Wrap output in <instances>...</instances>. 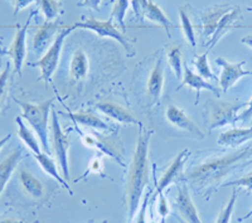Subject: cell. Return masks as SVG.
I'll return each mask as SVG.
<instances>
[{
  "label": "cell",
  "instance_id": "cell-1",
  "mask_svg": "<svg viewBox=\"0 0 252 223\" xmlns=\"http://www.w3.org/2000/svg\"><path fill=\"white\" fill-rule=\"evenodd\" d=\"M152 131L145 130L139 124V134L136 148L130 164L127 180H126V211L127 223H132L138 212L140 199L143 197L144 188L149 179V144Z\"/></svg>",
  "mask_w": 252,
  "mask_h": 223
},
{
  "label": "cell",
  "instance_id": "cell-2",
  "mask_svg": "<svg viewBox=\"0 0 252 223\" xmlns=\"http://www.w3.org/2000/svg\"><path fill=\"white\" fill-rule=\"evenodd\" d=\"M252 155V146L223 157L215 158L201 165L193 168L186 179L199 192L212 194L226 177L242 164L247 163Z\"/></svg>",
  "mask_w": 252,
  "mask_h": 223
},
{
  "label": "cell",
  "instance_id": "cell-3",
  "mask_svg": "<svg viewBox=\"0 0 252 223\" xmlns=\"http://www.w3.org/2000/svg\"><path fill=\"white\" fill-rule=\"evenodd\" d=\"M15 102L22 109V118L28 121L29 125L33 127L34 132L37 134L39 143L42 144V148H43V152L49 155L51 154V146H49L48 136V118L55 100L49 98V100L39 103H29L19 100H15Z\"/></svg>",
  "mask_w": 252,
  "mask_h": 223
},
{
  "label": "cell",
  "instance_id": "cell-4",
  "mask_svg": "<svg viewBox=\"0 0 252 223\" xmlns=\"http://www.w3.org/2000/svg\"><path fill=\"white\" fill-rule=\"evenodd\" d=\"M69 27H71L72 31H75V29H89V31L94 32L101 38H111V39H115L124 47L127 57H134L136 55V49L132 44V40L126 37L125 32L116 28L112 24L111 19L98 20L92 17H82L80 22H76L75 24H72Z\"/></svg>",
  "mask_w": 252,
  "mask_h": 223
},
{
  "label": "cell",
  "instance_id": "cell-5",
  "mask_svg": "<svg viewBox=\"0 0 252 223\" xmlns=\"http://www.w3.org/2000/svg\"><path fill=\"white\" fill-rule=\"evenodd\" d=\"M244 107H247V103L235 101H207L204 111L209 124V131L228 124H235L238 121V111Z\"/></svg>",
  "mask_w": 252,
  "mask_h": 223
},
{
  "label": "cell",
  "instance_id": "cell-6",
  "mask_svg": "<svg viewBox=\"0 0 252 223\" xmlns=\"http://www.w3.org/2000/svg\"><path fill=\"white\" fill-rule=\"evenodd\" d=\"M72 29L69 26H62V29L60 31L56 38L53 39V43L51 44L44 56L39 61L34 63H29L31 67H39L40 69V77L39 80L43 81L46 85H48L52 81V76L56 72L61 58V52H62L63 43L66 38L72 33Z\"/></svg>",
  "mask_w": 252,
  "mask_h": 223
},
{
  "label": "cell",
  "instance_id": "cell-7",
  "mask_svg": "<svg viewBox=\"0 0 252 223\" xmlns=\"http://www.w3.org/2000/svg\"><path fill=\"white\" fill-rule=\"evenodd\" d=\"M52 148L56 154L60 168L63 173L64 179L68 182L69 180V169H68V149H69V140L67 134L61 127L60 120H58L57 111L52 112Z\"/></svg>",
  "mask_w": 252,
  "mask_h": 223
},
{
  "label": "cell",
  "instance_id": "cell-8",
  "mask_svg": "<svg viewBox=\"0 0 252 223\" xmlns=\"http://www.w3.org/2000/svg\"><path fill=\"white\" fill-rule=\"evenodd\" d=\"M35 13H32L23 26H17V32L13 38L12 44L4 52V55H8L14 64V69L19 76H22V68H23L24 61L27 56V32H28L29 24L32 18L34 17Z\"/></svg>",
  "mask_w": 252,
  "mask_h": 223
},
{
  "label": "cell",
  "instance_id": "cell-9",
  "mask_svg": "<svg viewBox=\"0 0 252 223\" xmlns=\"http://www.w3.org/2000/svg\"><path fill=\"white\" fill-rule=\"evenodd\" d=\"M83 144L92 148H97L102 154H106L109 157L114 158L120 165H123V146H121L120 140L116 139L114 135L110 136H103L98 132H92V134H86L82 137Z\"/></svg>",
  "mask_w": 252,
  "mask_h": 223
},
{
  "label": "cell",
  "instance_id": "cell-10",
  "mask_svg": "<svg viewBox=\"0 0 252 223\" xmlns=\"http://www.w3.org/2000/svg\"><path fill=\"white\" fill-rule=\"evenodd\" d=\"M216 63L222 66V68H223L220 78V90L223 92L228 91L241 77H244V76H252V71H245L242 68L245 63H246L245 61H241V62L237 63H231L224 60V58L218 57L216 60Z\"/></svg>",
  "mask_w": 252,
  "mask_h": 223
},
{
  "label": "cell",
  "instance_id": "cell-11",
  "mask_svg": "<svg viewBox=\"0 0 252 223\" xmlns=\"http://www.w3.org/2000/svg\"><path fill=\"white\" fill-rule=\"evenodd\" d=\"M165 118L170 125L189 132L197 139H203L204 137V132H202V130L193 123L192 119L189 118L186 111L182 110L181 107H178L175 105H168L165 111Z\"/></svg>",
  "mask_w": 252,
  "mask_h": 223
},
{
  "label": "cell",
  "instance_id": "cell-12",
  "mask_svg": "<svg viewBox=\"0 0 252 223\" xmlns=\"http://www.w3.org/2000/svg\"><path fill=\"white\" fill-rule=\"evenodd\" d=\"M61 29H62V24H60L58 22L56 23L44 22V24L38 27L33 34V39H32V51L34 52V55L39 56L42 53H46L47 49L53 43L52 42L53 37L60 33Z\"/></svg>",
  "mask_w": 252,
  "mask_h": 223
},
{
  "label": "cell",
  "instance_id": "cell-13",
  "mask_svg": "<svg viewBox=\"0 0 252 223\" xmlns=\"http://www.w3.org/2000/svg\"><path fill=\"white\" fill-rule=\"evenodd\" d=\"M175 208L178 215L181 216L184 223H203L198 215V211L193 203L192 197L189 194L188 187L184 186L178 188V194L175 198Z\"/></svg>",
  "mask_w": 252,
  "mask_h": 223
},
{
  "label": "cell",
  "instance_id": "cell-14",
  "mask_svg": "<svg viewBox=\"0 0 252 223\" xmlns=\"http://www.w3.org/2000/svg\"><path fill=\"white\" fill-rule=\"evenodd\" d=\"M189 157V150H183L177 157L174 158L170 163V165L166 168L164 172L163 177L159 179L157 186V194H161L164 192V189H166L172 183H174L178 178L181 177L183 173L184 163H186L187 158Z\"/></svg>",
  "mask_w": 252,
  "mask_h": 223
},
{
  "label": "cell",
  "instance_id": "cell-15",
  "mask_svg": "<svg viewBox=\"0 0 252 223\" xmlns=\"http://www.w3.org/2000/svg\"><path fill=\"white\" fill-rule=\"evenodd\" d=\"M164 85V67H163V57L159 56L155 61L154 66L149 73V77L146 81V94L150 98L152 103H157L161 96Z\"/></svg>",
  "mask_w": 252,
  "mask_h": 223
},
{
  "label": "cell",
  "instance_id": "cell-16",
  "mask_svg": "<svg viewBox=\"0 0 252 223\" xmlns=\"http://www.w3.org/2000/svg\"><path fill=\"white\" fill-rule=\"evenodd\" d=\"M231 6L228 4H220V5L211 6V8L206 9L202 13V24H203V35L208 42L212 35L215 34L216 29H217L218 23H220V18L223 17L227 12L231 10Z\"/></svg>",
  "mask_w": 252,
  "mask_h": 223
},
{
  "label": "cell",
  "instance_id": "cell-17",
  "mask_svg": "<svg viewBox=\"0 0 252 223\" xmlns=\"http://www.w3.org/2000/svg\"><path fill=\"white\" fill-rule=\"evenodd\" d=\"M98 110H100L102 114L107 115L109 118L114 119L115 121L121 124H140L138 121V119L135 118L134 115L129 111L127 109H125L124 106L119 105L116 102H111V101H102V102H98L96 105Z\"/></svg>",
  "mask_w": 252,
  "mask_h": 223
},
{
  "label": "cell",
  "instance_id": "cell-18",
  "mask_svg": "<svg viewBox=\"0 0 252 223\" xmlns=\"http://www.w3.org/2000/svg\"><path fill=\"white\" fill-rule=\"evenodd\" d=\"M252 140V127H233L220 132L217 139L218 145L228 146V148H237L242 145L245 141Z\"/></svg>",
  "mask_w": 252,
  "mask_h": 223
},
{
  "label": "cell",
  "instance_id": "cell-19",
  "mask_svg": "<svg viewBox=\"0 0 252 223\" xmlns=\"http://www.w3.org/2000/svg\"><path fill=\"white\" fill-rule=\"evenodd\" d=\"M183 86H188L192 90H195V94H197V100L195 101L197 102L199 100V94H201L202 90H208V91L213 92L216 96H220V89L213 86L212 83L204 80L199 74L194 73L187 64H184V80L181 85V87Z\"/></svg>",
  "mask_w": 252,
  "mask_h": 223
},
{
  "label": "cell",
  "instance_id": "cell-20",
  "mask_svg": "<svg viewBox=\"0 0 252 223\" xmlns=\"http://www.w3.org/2000/svg\"><path fill=\"white\" fill-rule=\"evenodd\" d=\"M240 15H241L240 6H235V8L231 9L229 12H227L223 17L220 18L217 29H216V32H215V34H213L212 38H211V39L207 42L206 46H209V48L215 47L216 44H217L218 40L223 37V35L226 34L229 29L233 28V26H235V23H236V20L240 18Z\"/></svg>",
  "mask_w": 252,
  "mask_h": 223
},
{
  "label": "cell",
  "instance_id": "cell-21",
  "mask_svg": "<svg viewBox=\"0 0 252 223\" xmlns=\"http://www.w3.org/2000/svg\"><path fill=\"white\" fill-rule=\"evenodd\" d=\"M90 68L89 57L82 49H76L73 52L69 63V77L72 82H78L87 76Z\"/></svg>",
  "mask_w": 252,
  "mask_h": 223
},
{
  "label": "cell",
  "instance_id": "cell-22",
  "mask_svg": "<svg viewBox=\"0 0 252 223\" xmlns=\"http://www.w3.org/2000/svg\"><path fill=\"white\" fill-rule=\"evenodd\" d=\"M20 160H22V152H20V149H15L0 161V195L4 192V188L8 184L9 179L13 175Z\"/></svg>",
  "mask_w": 252,
  "mask_h": 223
},
{
  "label": "cell",
  "instance_id": "cell-23",
  "mask_svg": "<svg viewBox=\"0 0 252 223\" xmlns=\"http://www.w3.org/2000/svg\"><path fill=\"white\" fill-rule=\"evenodd\" d=\"M145 18L149 19L152 23L159 24L160 27H163L168 37H170V28H178L175 24L170 22L169 18L166 17L165 13L161 10L160 6L158 5L154 0H148V5H146L145 9Z\"/></svg>",
  "mask_w": 252,
  "mask_h": 223
},
{
  "label": "cell",
  "instance_id": "cell-24",
  "mask_svg": "<svg viewBox=\"0 0 252 223\" xmlns=\"http://www.w3.org/2000/svg\"><path fill=\"white\" fill-rule=\"evenodd\" d=\"M34 158L37 159V161H38V164L40 165V168L43 169L47 174L51 175L52 178H55V179L57 180L58 183H60L63 188L67 189V192H68L69 195H73V191L71 189L69 184L67 183V180L64 179V178L61 177V174L58 173V170H57V166H56V163L52 160L48 154H46L44 152H42L40 154L34 155Z\"/></svg>",
  "mask_w": 252,
  "mask_h": 223
},
{
  "label": "cell",
  "instance_id": "cell-25",
  "mask_svg": "<svg viewBox=\"0 0 252 223\" xmlns=\"http://www.w3.org/2000/svg\"><path fill=\"white\" fill-rule=\"evenodd\" d=\"M20 183L27 192V194L32 198H42L44 194V187L39 179L35 175L32 174L28 170H20Z\"/></svg>",
  "mask_w": 252,
  "mask_h": 223
},
{
  "label": "cell",
  "instance_id": "cell-26",
  "mask_svg": "<svg viewBox=\"0 0 252 223\" xmlns=\"http://www.w3.org/2000/svg\"><path fill=\"white\" fill-rule=\"evenodd\" d=\"M68 116L75 121V123L80 124L83 126H89L92 129H98L103 130V131H107L110 130L109 125L103 120H101L98 116H96L94 114L90 111H78V112H71L68 111Z\"/></svg>",
  "mask_w": 252,
  "mask_h": 223
},
{
  "label": "cell",
  "instance_id": "cell-27",
  "mask_svg": "<svg viewBox=\"0 0 252 223\" xmlns=\"http://www.w3.org/2000/svg\"><path fill=\"white\" fill-rule=\"evenodd\" d=\"M37 4L44 15L46 23H56V20L64 13L62 0H37Z\"/></svg>",
  "mask_w": 252,
  "mask_h": 223
},
{
  "label": "cell",
  "instance_id": "cell-28",
  "mask_svg": "<svg viewBox=\"0 0 252 223\" xmlns=\"http://www.w3.org/2000/svg\"><path fill=\"white\" fill-rule=\"evenodd\" d=\"M15 123H17L18 125V135H19L20 140L23 141V143L28 146L29 150H31L33 154H40V153H42V149H40L39 141L37 140V137L34 136L33 131H32L28 126L23 123V118H22V116H18V118L15 119Z\"/></svg>",
  "mask_w": 252,
  "mask_h": 223
},
{
  "label": "cell",
  "instance_id": "cell-29",
  "mask_svg": "<svg viewBox=\"0 0 252 223\" xmlns=\"http://www.w3.org/2000/svg\"><path fill=\"white\" fill-rule=\"evenodd\" d=\"M166 58L170 64V68L174 72L175 77L181 80L183 76V58H182L181 47L178 44H170L166 51Z\"/></svg>",
  "mask_w": 252,
  "mask_h": 223
},
{
  "label": "cell",
  "instance_id": "cell-30",
  "mask_svg": "<svg viewBox=\"0 0 252 223\" xmlns=\"http://www.w3.org/2000/svg\"><path fill=\"white\" fill-rule=\"evenodd\" d=\"M179 18H181V28L183 32L184 38L187 39L190 46L195 47V34H194V27H193L190 18H189L188 12L186 8L179 9Z\"/></svg>",
  "mask_w": 252,
  "mask_h": 223
},
{
  "label": "cell",
  "instance_id": "cell-31",
  "mask_svg": "<svg viewBox=\"0 0 252 223\" xmlns=\"http://www.w3.org/2000/svg\"><path fill=\"white\" fill-rule=\"evenodd\" d=\"M195 61L193 63L195 64L198 74L203 77L204 80H217V76L212 72L208 63V52L203 53V55H195Z\"/></svg>",
  "mask_w": 252,
  "mask_h": 223
},
{
  "label": "cell",
  "instance_id": "cell-32",
  "mask_svg": "<svg viewBox=\"0 0 252 223\" xmlns=\"http://www.w3.org/2000/svg\"><path fill=\"white\" fill-rule=\"evenodd\" d=\"M129 0H115L114 8H112L111 12V18L116 20L119 28L123 32H125L126 29L125 15L127 12V8H129Z\"/></svg>",
  "mask_w": 252,
  "mask_h": 223
},
{
  "label": "cell",
  "instance_id": "cell-33",
  "mask_svg": "<svg viewBox=\"0 0 252 223\" xmlns=\"http://www.w3.org/2000/svg\"><path fill=\"white\" fill-rule=\"evenodd\" d=\"M238 197V192L237 191H233L232 195L229 198V200L227 202L226 206L223 208L220 209V215H218L217 221L216 223H229L231 222V218H232V213H233V209H235V204H236V200H237Z\"/></svg>",
  "mask_w": 252,
  "mask_h": 223
},
{
  "label": "cell",
  "instance_id": "cell-34",
  "mask_svg": "<svg viewBox=\"0 0 252 223\" xmlns=\"http://www.w3.org/2000/svg\"><path fill=\"white\" fill-rule=\"evenodd\" d=\"M148 5V0H131V6L136 20L143 22L145 19V9Z\"/></svg>",
  "mask_w": 252,
  "mask_h": 223
},
{
  "label": "cell",
  "instance_id": "cell-35",
  "mask_svg": "<svg viewBox=\"0 0 252 223\" xmlns=\"http://www.w3.org/2000/svg\"><path fill=\"white\" fill-rule=\"evenodd\" d=\"M223 187H244V188L247 189V192L251 193L252 192V173L250 174L244 175L240 179H236L231 183H226L223 184Z\"/></svg>",
  "mask_w": 252,
  "mask_h": 223
},
{
  "label": "cell",
  "instance_id": "cell-36",
  "mask_svg": "<svg viewBox=\"0 0 252 223\" xmlns=\"http://www.w3.org/2000/svg\"><path fill=\"white\" fill-rule=\"evenodd\" d=\"M9 74H10V62L6 63L4 71L0 72V101H1V98H3L4 94H5L6 91Z\"/></svg>",
  "mask_w": 252,
  "mask_h": 223
},
{
  "label": "cell",
  "instance_id": "cell-37",
  "mask_svg": "<svg viewBox=\"0 0 252 223\" xmlns=\"http://www.w3.org/2000/svg\"><path fill=\"white\" fill-rule=\"evenodd\" d=\"M6 1H9V3L12 4L13 10H14V15H17L18 13L22 12L23 9L28 8V6L31 5L33 1H35V0H6Z\"/></svg>",
  "mask_w": 252,
  "mask_h": 223
},
{
  "label": "cell",
  "instance_id": "cell-38",
  "mask_svg": "<svg viewBox=\"0 0 252 223\" xmlns=\"http://www.w3.org/2000/svg\"><path fill=\"white\" fill-rule=\"evenodd\" d=\"M159 197H160V199H159V204H158V213L160 215V217L163 218V220H165V217L168 215H169V206H168V202H166V198L164 197V194L161 193V194H159Z\"/></svg>",
  "mask_w": 252,
  "mask_h": 223
},
{
  "label": "cell",
  "instance_id": "cell-39",
  "mask_svg": "<svg viewBox=\"0 0 252 223\" xmlns=\"http://www.w3.org/2000/svg\"><path fill=\"white\" fill-rule=\"evenodd\" d=\"M150 193H146L145 199H144V203L141 206L140 212L138 213V217L135 220V223H146V207H148V200H149Z\"/></svg>",
  "mask_w": 252,
  "mask_h": 223
},
{
  "label": "cell",
  "instance_id": "cell-40",
  "mask_svg": "<svg viewBox=\"0 0 252 223\" xmlns=\"http://www.w3.org/2000/svg\"><path fill=\"white\" fill-rule=\"evenodd\" d=\"M102 0H82L80 3H77V6H83V8H90L92 10L98 12L100 10V4Z\"/></svg>",
  "mask_w": 252,
  "mask_h": 223
},
{
  "label": "cell",
  "instance_id": "cell-41",
  "mask_svg": "<svg viewBox=\"0 0 252 223\" xmlns=\"http://www.w3.org/2000/svg\"><path fill=\"white\" fill-rule=\"evenodd\" d=\"M252 119V98L250 102H247V107L245 111H242V114L238 115V120L244 121V123H247Z\"/></svg>",
  "mask_w": 252,
  "mask_h": 223
},
{
  "label": "cell",
  "instance_id": "cell-42",
  "mask_svg": "<svg viewBox=\"0 0 252 223\" xmlns=\"http://www.w3.org/2000/svg\"><path fill=\"white\" fill-rule=\"evenodd\" d=\"M241 43L246 44V46L251 47V48H252V34L245 35V37L241 39Z\"/></svg>",
  "mask_w": 252,
  "mask_h": 223
},
{
  "label": "cell",
  "instance_id": "cell-43",
  "mask_svg": "<svg viewBox=\"0 0 252 223\" xmlns=\"http://www.w3.org/2000/svg\"><path fill=\"white\" fill-rule=\"evenodd\" d=\"M10 137H12V134H8V135H5L3 139H0V150H1V149L4 148V145H5V144L10 140Z\"/></svg>",
  "mask_w": 252,
  "mask_h": 223
},
{
  "label": "cell",
  "instance_id": "cell-44",
  "mask_svg": "<svg viewBox=\"0 0 252 223\" xmlns=\"http://www.w3.org/2000/svg\"><path fill=\"white\" fill-rule=\"evenodd\" d=\"M0 223H24V221L15 220V218H5V220H1Z\"/></svg>",
  "mask_w": 252,
  "mask_h": 223
},
{
  "label": "cell",
  "instance_id": "cell-45",
  "mask_svg": "<svg viewBox=\"0 0 252 223\" xmlns=\"http://www.w3.org/2000/svg\"><path fill=\"white\" fill-rule=\"evenodd\" d=\"M3 44V38H0V46Z\"/></svg>",
  "mask_w": 252,
  "mask_h": 223
},
{
  "label": "cell",
  "instance_id": "cell-46",
  "mask_svg": "<svg viewBox=\"0 0 252 223\" xmlns=\"http://www.w3.org/2000/svg\"><path fill=\"white\" fill-rule=\"evenodd\" d=\"M247 10H249V12H252V8H247Z\"/></svg>",
  "mask_w": 252,
  "mask_h": 223
},
{
  "label": "cell",
  "instance_id": "cell-47",
  "mask_svg": "<svg viewBox=\"0 0 252 223\" xmlns=\"http://www.w3.org/2000/svg\"><path fill=\"white\" fill-rule=\"evenodd\" d=\"M100 223H107V221H103V222H100Z\"/></svg>",
  "mask_w": 252,
  "mask_h": 223
}]
</instances>
